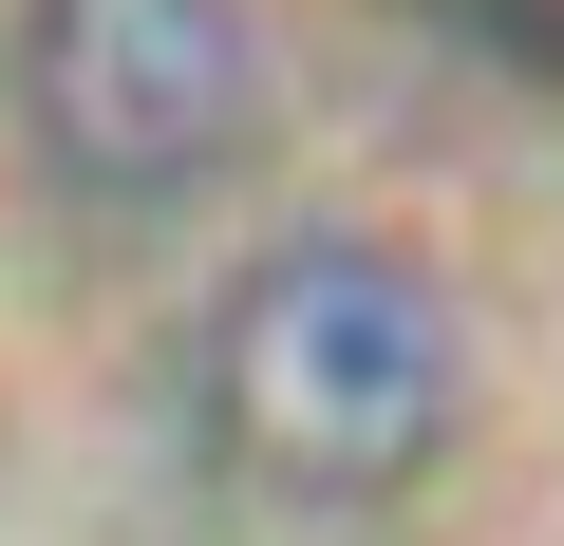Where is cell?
Wrapping results in <instances>:
<instances>
[{"label":"cell","instance_id":"obj_2","mask_svg":"<svg viewBox=\"0 0 564 546\" xmlns=\"http://www.w3.org/2000/svg\"><path fill=\"white\" fill-rule=\"evenodd\" d=\"M0 114H20L39 189L95 226L207 207L263 132V20L245 0H20L0 20Z\"/></svg>","mask_w":564,"mask_h":546},{"label":"cell","instance_id":"obj_3","mask_svg":"<svg viewBox=\"0 0 564 546\" xmlns=\"http://www.w3.org/2000/svg\"><path fill=\"white\" fill-rule=\"evenodd\" d=\"M452 20H470L508 76H564V0H452Z\"/></svg>","mask_w":564,"mask_h":546},{"label":"cell","instance_id":"obj_1","mask_svg":"<svg viewBox=\"0 0 564 546\" xmlns=\"http://www.w3.org/2000/svg\"><path fill=\"white\" fill-rule=\"evenodd\" d=\"M452 415H470V321L433 264H395L358 226L226 264V302L188 340V433L245 508H321V527L395 508V490H433Z\"/></svg>","mask_w":564,"mask_h":546}]
</instances>
